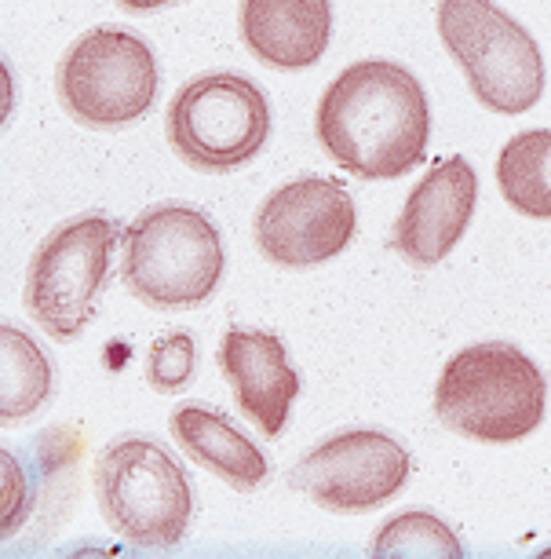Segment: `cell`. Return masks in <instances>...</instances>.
<instances>
[{
  "instance_id": "obj_7",
  "label": "cell",
  "mask_w": 551,
  "mask_h": 559,
  "mask_svg": "<svg viewBox=\"0 0 551 559\" xmlns=\"http://www.w3.org/2000/svg\"><path fill=\"white\" fill-rule=\"evenodd\" d=\"M161 70L146 40L132 29L99 26L70 45L59 62V103L88 129H121L140 121L157 99Z\"/></svg>"
},
{
  "instance_id": "obj_15",
  "label": "cell",
  "mask_w": 551,
  "mask_h": 559,
  "mask_svg": "<svg viewBox=\"0 0 551 559\" xmlns=\"http://www.w3.org/2000/svg\"><path fill=\"white\" fill-rule=\"evenodd\" d=\"M496 183L504 202L523 216L551 219V132H518L496 157Z\"/></svg>"
},
{
  "instance_id": "obj_18",
  "label": "cell",
  "mask_w": 551,
  "mask_h": 559,
  "mask_svg": "<svg viewBox=\"0 0 551 559\" xmlns=\"http://www.w3.org/2000/svg\"><path fill=\"white\" fill-rule=\"evenodd\" d=\"M194 377V341L187 333H172L154 344L151 381L157 392H179Z\"/></svg>"
},
{
  "instance_id": "obj_11",
  "label": "cell",
  "mask_w": 551,
  "mask_h": 559,
  "mask_svg": "<svg viewBox=\"0 0 551 559\" xmlns=\"http://www.w3.org/2000/svg\"><path fill=\"white\" fill-rule=\"evenodd\" d=\"M475 205H479V176L468 157H442L409 191L391 246L417 267H434L464 238Z\"/></svg>"
},
{
  "instance_id": "obj_5",
  "label": "cell",
  "mask_w": 551,
  "mask_h": 559,
  "mask_svg": "<svg viewBox=\"0 0 551 559\" xmlns=\"http://www.w3.org/2000/svg\"><path fill=\"white\" fill-rule=\"evenodd\" d=\"M439 34L486 110L526 114L544 96L537 40L504 8L490 0H442Z\"/></svg>"
},
{
  "instance_id": "obj_1",
  "label": "cell",
  "mask_w": 551,
  "mask_h": 559,
  "mask_svg": "<svg viewBox=\"0 0 551 559\" xmlns=\"http://www.w3.org/2000/svg\"><path fill=\"white\" fill-rule=\"evenodd\" d=\"M325 154L358 179L412 173L431 140V110L417 73L391 59L351 62L314 114Z\"/></svg>"
},
{
  "instance_id": "obj_16",
  "label": "cell",
  "mask_w": 551,
  "mask_h": 559,
  "mask_svg": "<svg viewBox=\"0 0 551 559\" xmlns=\"http://www.w3.org/2000/svg\"><path fill=\"white\" fill-rule=\"evenodd\" d=\"M0 344H4V392H0V417L4 425L29 417L45 403L51 392V366L48 358L37 352V344L29 341L15 325H0Z\"/></svg>"
},
{
  "instance_id": "obj_17",
  "label": "cell",
  "mask_w": 551,
  "mask_h": 559,
  "mask_svg": "<svg viewBox=\"0 0 551 559\" xmlns=\"http://www.w3.org/2000/svg\"><path fill=\"white\" fill-rule=\"evenodd\" d=\"M373 556H464V545L439 515L431 512H402L380 526Z\"/></svg>"
},
{
  "instance_id": "obj_8",
  "label": "cell",
  "mask_w": 551,
  "mask_h": 559,
  "mask_svg": "<svg viewBox=\"0 0 551 559\" xmlns=\"http://www.w3.org/2000/svg\"><path fill=\"white\" fill-rule=\"evenodd\" d=\"M118 246V227L99 213L56 227L34 252L26 274V308L51 341H73L95 319Z\"/></svg>"
},
{
  "instance_id": "obj_2",
  "label": "cell",
  "mask_w": 551,
  "mask_h": 559,
  "mask_svg": "<svg viewBox=\"0 0 551 559\" xmlns=\"http://www.w3.org/2000/svg\"><path fill=\"white\" fill-rule=\"evenodd\" d=\"M548 381L523 347L504 341L457 352L434 384V414L475 442H518L540 428Z\"/></svg>"
},
{
  "instance_id": "obj_6",
  "label": "cell",
  "mask_w": 551,
  "mask_h": 559,
  "mask_svg": "<svg viewBox=\"0 0 551 559\" xmlns=\"http://www.w3.org/2000/svg\"><path fill=\"white\" fill-rule=\"evenodd\" d=\"M172 151L201 173H230L252 162L271 135V103L245 73H201L168 103Z\"/></svg>"
},
{
  "instance_id": "obj_12",
  "label": "cell",
  "mask_w": 551,
  "mask_h": 559,
  "mask_svg": "<svg viewBox=\"0 0 551 559\" xmlns=\"http://www.w3.org/2000/svg\"><path fill=\"white\" fill-rule=\"evenodd\" d=\"M219 369H224L241 414L267 439L282 436L303 381L289 366V355H285V344L278 336L230 330L219 344Z\"/></svg>"
},
{
  "instance_id": "obj_9",
  "label": "cell",
  "mask_w": 551,
  "mask_h": 559,
  "mask_svg": "<svg viewBox=\"0 0 551 559\" xmlns=\"http://www.w3.org/2000/svg\"><path fill=\"white\" fill-rule=\"evenodd\" d=\"M355 227L358 209L347 187L325 176H303L263 198L252 238L278 267H318L351 246Z\"/></svg>"
},
{
  "instance_id": "obj_13",
  "label": "cell",
  "mask_w": 551,
  "mask_h": 559,
  "mask_svg": "<svg viewBox=\"0 0 551 559\" xmlns=\"http://www.w3.org/2000/svg\"><path fill=\"white\" fill-rule=\"evenodd\" d=\"M241 37L274 70H303L325 56L333 40L328 0H241Z\"/></svg>"
},
{
  "instance_id": "obj_4",
  "label": "cell",
  "mask_w": 551,
  "mask_h": 559,
  "mask_svg": "<svg viewBox=\"0 0 551 559\" xmlns=\"http://www.w3.org/2000/svg\"><path fill=\"white\" fill-rule=\"evenodd\" d=\"M95 498L103 520L129 545L172 548L194 515L187 472L151 439H118L95 464Z\"/></svg>"
},
{
  "instance_id": "obj_19",
  "label": "cell",
  "mask_w": 551,
  "mask_h": 559,
  "mask_svg": "<svg viewBox=\"0 0 551 559\" xmlns=\"http://www.w3.org/2000/svg\"><path fill=\"white\" fill-rule=\"evenodd\" d=\"M124 12H157V8L172 4V0H118Z\"/></svg>"
},
{
  "instance_id": "obj_10",
  "label": "cell",
  "mask_w": 551,
  "mask_h": 559,
  "mask_svg": "<svg viewBox=\"0 0 551 559\" xmlns=\"http://www.w3.org/2000/svg\"><path fill=\"white\" fill-rule=\"evenodd\" d=\"M412 472L409 450L384 431L355 428L318 442L289 483L333 512H369L391 501Z\"/></svg>"
},
{
  "instance_id": "obj_3",
  "label": "cell",
  "mask_w": 551,
  "mask_h": 559,
  "mask_svg": "<svg viewBox=\"0 0 551 559\" xmlns=\"http://www.w3.org/2000/svg\"><path fill=\"white\" fill-rule=\"evenodd\" d=\"M224 267L219 227L194 205H154L124 230L121 278L151 308H197L216 293Z\"/></svg>"
},
{
  "instance_id": "obj_14",
  "label": "cell",
  "mask_w": 551,
  "mask_h": 559,
  "mask_svg": "<svg viewBox=\"0 0 551 559\" xmlns=\"http://www.w3.org/2000/svg\"><path fill=\"white\" fill-rule=\"evenodd\" d=\"M172 436L201 468L216 472L235 490H256L267 483L271 464L252 439L230 425L227 414L208 406H179L172 414Z\"/></svg>"
}]
</instances>
